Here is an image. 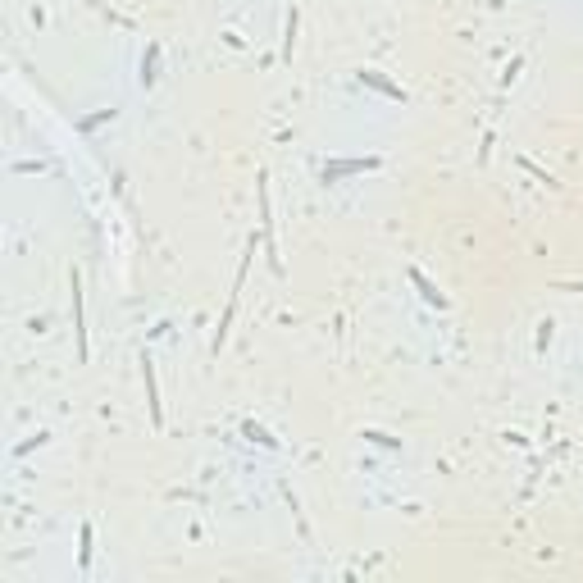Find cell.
<instances>
[{
	"instance_id": "cell-1",
	"label": "cell",
	"mask_w": 583,
	"mask_h": 583,
	"mask_svg": "<svg viewBox=\"0 0 583 583\" xmlns=\"http://www.w3.org/2000/svg\"><path fill=\"white\" fill-rule=\"evenodd\" d=\"M255 246H260V237H246V255H242V264H237V278H232V292H228V306H223V315H219V328H214V342H210V351L219 355L223 351V342H228V328H232V315H237V292H242V283H246V269H251V255H255Z\"/></svg>"
},
{
	"instance_id": "cell-2",
	"label": "cell",
	"mask_w": 583,
	"mask_h": 583,
	"mask_svg": "<svg viewBox=\"0 0 583 583\" xmlns=\"http://www.w3.org/2000/svg\"><path fill=\"white\" fill-rule=\"evenodd\" d=\"M378 165H383L378 155H364V160H333V165L320 169V183H342V178H351V174H374Z\"/></svg>"
},
{
	"instance_id": "cell-3",
	"label": "cell",
	"mask_w": 583,
	"mask_h": 583,
	"mask_svg": "<svg viewBox=\"0 0 583 583\" xmlns=\"http://www.w3.org/2000/svg\"><path fill=\"white\" fill-rule=\"evenodd\" d=\"M68 287H73V333H77V360H87L91 346H87V310H82V274H68Z\"/></svg>"
},
{
	"instance_id": "cell-4",
	"label": "cell",
	"mask_w": 583,
	"mask_h": 583,
	"mask_svg": "<svg viewBox=\"0 0 583 583\" xmlns=\"http://www.w3.org/2000/svg\"><path fill=\"white\" fill-rule=\"evenodd\" d=\"M142 383H146V406H151V424L165 429V406H160V383H155V360L142 351Z\"/></svg>"
},
{
	"instance_id": "cell-5",
	"label": "cell",
	"mask_w": 583,
	"mask_h": 583,
	"mask_svg": "<svg viewBox=\"0 0 583 583\" xmlns=\"http://www.w3.org/2000/svg\"><path fill=\"white\" fill-rule=\"evenodd\" d=\"M137 82H142L146 91L160 82V41H151L146 46V55H142V73H137Z\"/></svg>"
},
{
	"instance_id": "cell-6",
	"label": "cell",
	"mask_w": 583,
	"mask_h": 583,
	"mask_svg": "<svg viewBox=\"0 0 583 583\" xmlns=\"http://www.w3.org/2000/svg\"><path fill=\"white\" fill-rule=\"evenodd\" d=\"M410 283H415V287H419V297L429 301V306H433V310H447V306H452V301H447V297H442V292H438V283H429V278L419 274V269H410Z\"/></svg>"
},
{
	"instance_id": "cell-7",
	"label": "cell",
	"mask_w": 583,
	"mask_h": 583,
	"mask_svg": "<svg viewBox=\"0 0 583 583\" xmlns=\"http://www.w3.org/2000/svg\"><path fill=\"white\" fill-rule=\"evenodd\" d=\"M364 82V87H374V91H383V96H392V100H406V91L396 87V82H387V77H378L374 68H360V73H355Z\"/></svg>"
},
{
	"instance_id": "cell-8",
	"label": "cell",
	"mask_w": 583,
	"mask_h": 583,
	"mask_svg": "<svg viewBox=\"0 0 583 583\" xmlns=\"http://www.w3.org/2000/svg\"><path fill=\"white\" fill-rule=\"evenodd\" d=\"M297 23H301V10L292 5V14H287V37H283V59L292 64V50H297Z\"/></svg>"
},
{
	"instance_id": "cell-9",
	"label": "cell",
	"mask_w": 583,
	"mask_h": 583,
	"mask_svg": "<svg viewBox=\"0 0 583 583\" xmlns=\"http://www.w3.org/2000/svg\"><path fill=\"white\" fill-rule=\"evenodd\" d=\"M91 565V524L82 519V528H77V570H87Z\"/></svg>"
},
{
	"instance_id": "cell-10",
	"label": "cell",
	"mask_w": 583,
	"mask_h": 583,
	"mask_svg": "<svg viewBox=\"0 0 583 583\" xmlns=\"http://www.w3.org/2000/svg\"><path fill=\"white\" fill-rule=\"evenodd\" d=\"M242 438L260 442V447H269V452H274V447H278V438H269V429H260V424H251V419H246V424H242Z\"/></svg>"
},
{
	"instance_id": "cell-11",
	"label": "cell",
	"mask_w": 583,
	"mask_h": 583,
	"mask_svg": "<svg viewBox=\"0 0 583 583\" xmlns=\"http://www.w3.org/2000/svg\"><path fill=\"white\" fill-rule=\"evenodd\" d=\"M364 438L374 442V447H401L396 438H387V433H378V429H364Z\"/></svg>"
},
{
	"instance_id": "cell-12",
	"label": "cell",
	"mask_w": 583,
	"mask_h": 583,
	"mask_svg": "<svg viewBox=\"0 0 583 583\" xmlns=\"http://www.w3.org/2000/svg\"><path fill=\"white\" fill-rule=\"evenodd\" d=\"M100 119H114V110H100V114H91V119H82V132H91Z\"/></svg>"
},
{
	"instance_id": "cell-13",
	"label": "cell",
	"mask_w": 583,
	"mask_h": 583,
	"mask_svg": "<svg viewBox=\"0 0 583 583\" xmlns=\"http://www.w3.org/2000/svg\"><path fill=\"white\" fill-rule=\"evenodd\" d=\"M519 165H524V169H528V174L538 178V183H551V174H542V169H538V165H528V160H519Z\"/></svg>"
}]
</instances>
